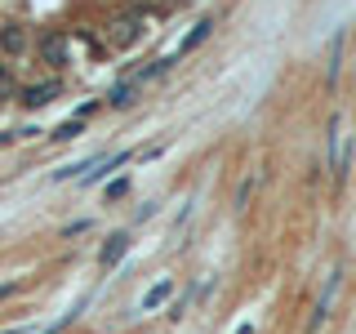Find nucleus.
<instances>
[{"mask_svg": "<svg viewBox=\"0 0 356 334\" xmlns=\"http://www.w3.org/2000/svg\"><path fill=\"white\" fill-rule=\"evenodd\" d=\"M125 250H129V232H116V237H107L103 254H98V263H103V267H116L120 259H125Z\"/></svg>", "mask_w": 356, "mask_h": 334, "instance_id": "nucleus-4", "label": "nucleus"}, {"mask_svg": "<svg viewBox=\"0 0 356 334\" xmlns=\"http://www.w3.org/2000/svg\"><path fill=\"white\" fill-rule=\"evenodd\" d=\"M0 45H5V54H22V45H27V31H22V27H5Z\"/></svg>", "mask_w": 356, "mask_h": 334, "instance_id": "nucleus-8", "label": "nucleus"}, {"mask_svg": "<svg viewBox=\"0 0 356 334\" xmlns=\"http://www.w3.org/2000/svg\"><path fill=\"white\" fill-rule=\"evenodd\" d=\"M134 94H138V81H129V85H116V89H111V98H107V103H111V107H129V103H134Z\"/></svg>", "mask_w": 356, "mask_h": 334, "instance_id": "nucleus-9", "label": "nucleus"}, {"mask_svg": "<svg viewBox=\"0 0 356 334\" xmlns=\"http://www.w3.org/2000/svg\"><path fill=\"white\" fill-rule=\"evenodd\" d=\"M209 31H214V18H200V22H196V27H192V31H187V40H183V45H178V54H192V49H196V45H200V40H209Z\"/></svg>", "mask_w": 356, "mask_h": 334, "instance_id": "nucleus-5", "label": "nucleus"}, {"mask_svg": "<svg viewBox=\"0 0 356 334\" xmlns=\"http://www.w3.org/2000/svg\"><path fill=\"white\" fill-rule=\"evenodd\" d=\"M170 294H174V281H156V285L147 289V294H143V312L161 308V303H165V299H170Z\"/></svg>", "mask_w": 356, "mask_h": 334, "instance_id": "nucleus-7", "label": "nucleus"}, {"mask_svg": "<svg viewBox=\"0 0 356 334\" xmlns=\"http://www.w3.org/2000/svg\"><path fill=\"white\" fill-rule=\"evenodd\" d=\"M0 143H5V134H0Z\"/></svg>", "mask_w": 356, "mask_h": 334, "instance_id": "nucleus-15", "label": "nucleus"}, {"mask_svg": "<svg viewBox=\"0 0 356 334\" xmlns=\"http://www.w3.org/2000/svg\"><path fill=\"white\" fill-rule=\"evenodd\" d=\"M125 187H129L125 178H120V183H111V187H107V200H120V196H125Z\"/></svg>", "mask_w": 356, "mask_h": 334, "instance_id": "nucleus-12", "label": "nucleus"}, {"mask_svg": "<svg viewBox=\"0 0 356 334\" xmlns=\"http://www.w3.org/2000/svg\"><path fill=\"white\" fill-rule=\"evenodd\" d=\"M81 129H85V120H67V125H58L54 138H81Z\"/></svg>", "mask_w": 356, "mask_h": 334, "instance_id": "nucleus-10", "label": "nucleus"}, {"mask_svg": "<svg viewBox=\"0 0 356 334\" xmlns=\"http://www.w3.org/2000/svg\"><path fill=\"white\" fill-rule=\"evenodd\" d=\"M40 54L49 67H67V36L63 31H44L40 36Z\"/></svg>", "mask_w": 356, "mask_h": 334, "instance_id": "nucleus-3", "label": "nucleus"}, {"mask_svg": "<svg viewBox=\"0 0 356 334\" xmlns=\"http://www.w3.org/2000/svg\"><path fill=\"white\" fill-rule=\"evenodd\" d=\"M14 289H18L14 281H9V285H0V299H9V294H14Z\"/></svg>", "mask_w": 356, "mask_h": 334, "instance_id": "nucleus-13", "label": "nucleus"}, {"mask_svg": "<svg viewBox=\"0 0 356 334\" xmlns=\"http://www.w3.org/2000/svg\"><path fill=\"white\" fill-rule=\"evenodd\" d=\"M5 334H22V330H5Z\"/></svg>", "mask_w": 356, "mask_h": 334, "instance_id": "nucleus-14", "label": "nucleus"}, {"mask_svg": "<svg viewBox=\"0 0 356 334\" xmlns=\"http://www.w3.org/2000/svg\"><path fill=\"white\" fill-rule=\"evenodd\" d=\"M339 281H343V272L334 267V272H330V281H325V289H321V299H316V308H312L307 334H316L321 326H325V317H330V303H334V294H339Z\"/></svg>", "mask_w": 356, "mask_h": 334, "instance_id": "nucleus-1", "label": "nucleus"}, {"mask_svg": "<svg viewBox=\"0 0 356 334\" xmlns=\"http://www.w3.org/2000/svg\"><path fill=\"white\" fill-rule=\"evenodd\" d=\"M58 98V81H44V85H31L27 89V107H44Z\"/></svg>", "mask_w": 356, "mask_h": 334, "instance_id": "nucleus-6", "label": "nucleus"}, {"mask_svg": "<svg viewBox=\"0 0 356 334\" xmlns=\"http://www.w3.org/2000/svg\"><path fill=\"white\" fill-rule=\"evenodd\" d=\"M138 36H143V14H125V18H116V22H111V45H116V49L134 45Z\"/></svg>", "mask_w": 356, "mask_h": 334, "instance_id": "nucleus-2", "label": "nucleus"}, {"mask_svg": "<svg viewBox=\"0 0 356 334\" xmlns=\"http://www.w3.org/2000/svg\"><path fill=\"white\" fill-rule=\"evenodd\" d=\"M9 94H14V76H9V67L0 63V98H9Z\"/></svg>", "mask_w": 356, "mask_h": 334, "instance_id": "nucleus-11", "label": "nucleus"}]
</instances>
